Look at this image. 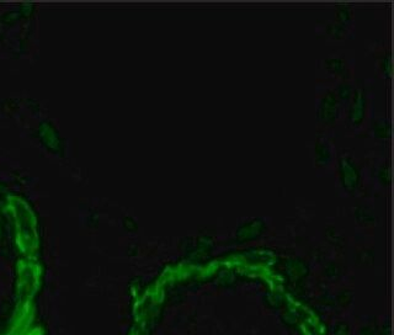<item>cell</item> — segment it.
Wrapping results in <instances>:
<instances>
[{
    "instance_id": "7a4b0ae2",
    "label": "cell",
    "mask_w": 394,
    "mask_h": 335,
    "mask_svg": "<svg viewBox=\"0 0 394 335\" xmlns=\"http://www.w3.org/2000/svg\"><path fill=\"white\" fill-rule=\"evenodd\" d=\"M319 115L323 121H332L336 116V99L335 95L329 91L323 99L319 107Z\"/></svg>"
},
{
    "instance_id": "277c9868",
    "label": "cell",
    "mask_w": 394,
    "mask_h": 335,
    "mask_svg": "<svg viewBox=\"0 0 394 335\" xmlns=\"http://www.w3.org/2000/svg\"><path fill=\"white\" fill-rule=\"evenodd\" d=\"M328 67L334 71H341L342 67L344 66H342L341 59L335 58V59H328Z\"/></svg>"
},
{
    "instance_id": "6da1fadb",
    "label": "cell",
    "mask_w": 394,
    "mask_h": 335,
    "mask_svg": "<svg viewBox=\"0 0 394 335\" xmlns=\"http://www.w3.org/2000/svg\"><path fill=\"white\" fill-rule=\"evenodd\" d=\"M340 176L346 185H356L359 181V171L349 158H342L340 162Z\"/></svg>"
},
{
    "instance_id": "3957f363",
    "label": "cell",
    "mask_w": 394,
    "mask_h": 335,
    "mask_svg": "<svg viewBox=\"0 0 394 335\" xmlns=\"http://www.w3.org/2000/svg\"><path fill=\"white\" fill-rule=\"evenodd\" d=\"M317 153H322V154H318L317 155V160L318 162H322V163H327L328 160L330 159V150H329V147H328L325 143H318L317 144Z\"/></svg>"
}]
</instances>
